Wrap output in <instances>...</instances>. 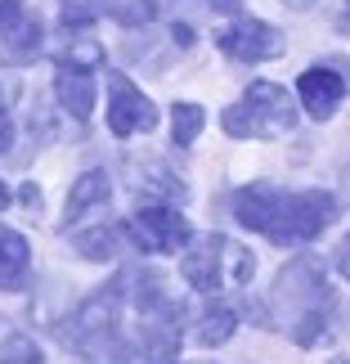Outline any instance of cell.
I'll use <instances>...</instances> for the list:
<instances>
[{
	"label": "cell",
	"instance_id": "obj_17",
	"mask_svg": "<svg viewBox=\"0 0 350 364\" xmlns=\"http://www.w3.org/2000/svg\"><path fill=\"white\" fill-rule=\"evenodd\" d=\"M202 122H207V117H202L198 104H175V108H171V139H175L180 149H189L193 139H198Z\"/></svg>",
	"mask_w": 350,
	"mask_h": 364
},
{
	"label": "cell",
	"instance_id": "obj_8",
	"mask_svg": "<svg viewBox=\"0 0 350 364\" xmlns=\"http://www.w3.org/2000/svg\"><path fill=\"white\" fill-rule=\"evenodd\" d=\"M131 239L139 243V252H180L189 239H193V230H189V220L171 212V207H139V212L131 216Z\"/></svg>",
	"mask_w": 350,
	"mask_h": 364
},
{
	"label": "cell",
	"instance_id": "obj_19",
	"mask_svg": "<svg viewBox=\"0 0 350 364\" xmlns=\"http://www.w3.org/2000/svg\"><path fill=\"white\" fill-rule=\"evenodd\" d=\"M77 252L90 261H108L117 257V230H94V234H77Z\"/></svg>",
	"mask_w": 350,
	"mask_h": 364
},
{
	"label": "cell",
	"instance_id": "obj_18",
	"mask_svg": "<svg viewBox=\"0 0 350 364\" xmlns=\"http://www.w3.org/2000/svg\"><path fill=\"white\" fill-rule=\"evenodd\" d=\"M0 364H45V355H40V346L32 338L9 333V338L0 342Z\"/></svg>",
	"mask_w": 350,
	"mask_h": 364
},
{
	"label": "cell",
	"instance_id": "obj_14",
	"mask_svg": "<svg viewBox=\"0 0 350 364\" xmlns=\"http://www.w3.org/2000/svg\"><path fill=\"white\" fill-rule=\"evenodd\" d=\"M27 265H32V247L18 230L0 225V292H18L27 284Z\"/></svg>",
	"mask_w": 350,
	"mask_h": 364
},
{
	"label": "cell",
	"instance_id": "obj_22",
	"mask_svg": "<svg viewBox=\"0 0 350 364\" xmlns=\"http://www.w3.org/2000/svg\"><path fill=\"white\" fill-rule=\"evenodd\" d=\"M5 207H9V185L0 180V212H5Z\"/></svg>",
	"mask_w": 350,
	"mask_h": 364
},
{
	"label": "cell",
	"instance_id": "obj_15",
	"mask_svg": "<svg viewBox=\"0 0 350 364\" xmlns=\"http://www.w3.org/2000/svg\"><path fill=\"white\" fill-rule=\"evenodd\" d=\"M94 203H108V176L104 171H86L72 189H67V207H63L67 225H77V220L86 216V207H94Z\"/></svg>",
	"mask_w": 350,
	"mask_h": 364
},
{
	"label": "cell",
	"instance_id": "obj_21",
	"mask_svg": "<svg viewBox=\"0 0 350 364\" xmlns=\"http://www.w3.org/2000/svg\"><path fill=\"white\" fill-rule=\"evenodd\" d=\"M9 135H13L9 131V113H5V100H0V153L9 149Z\"/></svg>",
	"mask_w": 350,
	"mask_h": 364
},
{
	"label": "cell",
	"instance_id": "obj_9",
	"mask_svg": "<svg viewBox=\"0 0 350 364\" xmlns=\"http://www.w3.org/2000/svg\"><path fill=\"white\" fill-rule=\"evenodd\" d=\"M40 54V23L27 14L23 0H0V63L27 68Z\"/></svg>",
	"mask_w": 350,
	"mask_h": 364
},
{
	"label": "cell",
	"instance_id": "obj_4",
	"mask_svg": "<svg viewBox=\"0 0 350 364\" xmlns=\"http://www.w3.org/2000/svg\"><path fill=\"white\" fill-rule=\"evenodd\" d=\"M292 122H297V108L274 81H251L243 100L225 108V131L234 139H278L283 131H292Z\"/></svg>",
	"mask_w": 350,
	"mask_h": 364
},
{
	"label": "cell",
	"instance_id": "obj_10",
	"mask_svg": "<svg viewBox=\"0 0 350 364\" xmlns=\"http://www.w3.org/2000/svg\"><path fill=\"white\" fill-rule=\"evenodd\" d=\"M297 90H301L305 113L319 117V122H328L341 108V100L350 95V81L337 73V68H310V73H301V86Z\"/></svg>",
	"mask_w": 350,
	"mask_h": 364
},
{
	"label": "cell",
	"instance_id": "obj_11",
	"mask_svg": "<svg viewBox=\"0 0 350 364\" xmlns=\"http://www.w3.org/2000/svg\"><path fill=\"white\" fill-rule=\"evenodd\" d=\"M90 14H108L121 27H144L158 18V0H72L63 18H90Z\"/></svg>",
	"mask_w": 350,
	"mask_h": 364
},
{
	"label": "cell",
	"instance_id": "obj_13",
	"mask_svg": "<svg viewBox=\"0 0 350 364\" xmlns=\"http://www.w3.org/2000/svg\"><path fill=\"white\" fill-rule=\"evenodd\" d=\"M59 63H77V68H104V46L90 36V18H63V50Z\"/></svg>",
	"mask_w": 350,
	"mask_h": 364
},
{
	"label": "cell",
	"instance_id": "obj_7",
	"mask_svg": "<svg viewBox=\"0 0 350 364\" xmlns=\"http://www.w3.org/2000/svg\"><path fill=\"white\" fill-rule=\"evenodd\" d=\"M216 41L238 63H265V59H278V54H283V32L270 27V23H261V18H234L229 27L216 32Z\"/></svg>",
	"mask_w": 350,
	"mask_h": 364
},
{
	"label": "cell",
	"instance_id": "obj_23",
	"mask_svg": "<svg viewBox=\"0 0 350 364\" xmlns=\"http://www.w3.org/2000/svg\"><path fill=\"white\" fill-rule=\"evenodd\" d=\"M341 27H350V0L341 5Z\"/></svg>",
	"mask_w": 350,
	"mask_h": 364
},
{
	"label": "cell",
	"instance_id": "obj_20",
	"mask_svg": "<svg viewBox=\"0 0 350 364\" xmlns=\"http://www.w3.org/2000/svg\"><path fill=\"white\" fill-rule=\"evenodd\" d=\"M337 270H341V279H350V234L337 243Z\"/></svg>",
	"mask_w": 350,
	"mask_h": 364
},
{
	"label": "cell",
	"instance_id": "obj_6",
	"mask_svg": "<svg viewBox=\"0 0 350 364\" xmlns=\"http://www.w3.org/2000/svg\"><path fill=\"white\" fill-rule=\"evenodd\" d=\"M158 126V108L126 73H108V131L113 135H139Z\"/></svg>",
	"mask_w": 350,
	"mask_h": 364
},
{
	"label": "cell",
	"instance_id": "obj_1",
	"mask_svg": "<svg viewBox=\"0 0 350 364\" xmlns=\"http://www.w3.org/2000/svg\"><path fill=\"white\" fill-rule=\"evenodd\" d=\"M234 216L238 225L265 234L278 247H301V243H315L337 220V198L324 189L283 193L274 185H247L234 193Z\"/></svg>",
	"mask_w": 350,
	"mask_h": 364
},
{
	"label": "cell",
	"instance_id": "obj_12",
	"mask_svg": "<svg viewBox=\"0 0 350 364\" xmlns=\"http://www.w3.org/2000/svg\"><path fill=\"white\" fill-rule=\"evenodd\" d=\"M54 95H59V104L77 122H86L90 108H94V73L90 68H77V63H59V73H54Z\"/></svg>",
	"mask_w": 350,
	"mask_h": 364
},
{
	"label": "cell",
	"instance_id": "obj_5",
	"mask_svg": "<svg viewBox=\"0 0 350 364\" xmlns=\"http://www.w3.org/2000/svg\"><path fill=\"white\" fill-rule=\"evenodd\" d=\"M251 270H256V261L247 257V247H238L234 239H225V234L202 239L198 252H189V257L180 261V274H185L189 288H198V292H220V288L247 284Z\"/></svg>",
	"mask_w": 350,
	"mask_h": 364
},
{
	"label": "cell",
	"instance_id": "obj_2",
	"mask_svg": "<svg viewBox=\"0 0 350 364\" xmlns=\"http://www.w3.org/2000/svg\"><path fill=\"white\" fill-rule=\"evenodd\" d=\"M63 342L86 364H126L135 355L126 333H121V279L99 292H90L77 306L67 328H63Z\"/></svg>",
	"mask_w": 350,
	"mask_h": 364
},
{
	"label": "cell",
	"instance_id": "obj_24",
	"mask_svg": "<svg viewBox=\"0 0 350 364\" xmlns=\"http://www.w3.org/2000/svg\"><path fill=\"white\" fill-rule=\"evenodd\" d=\"M292 5H310V0H292Z\"/></svg>",
	"mask_w": 350,
	"mask_h": 364
},
{
	"label": "cell",
	"instance_id": "obj_3",
	"mask_svg": "<svg viewBox=\"0 0 350 364\" xmlns=\"http://www.w3.org/2000/svg\"><path fill=\"white\" fill-rule=\"evenodd\" d=\"M274 301L278 311L288 315L292 324V338L301 346H315L319 338H328V324H332V292L324 284V265L315 257H297L288 265L283 274H278L274 284Z\"/></svg>",
	"mask_w": 350,
	"mask_h": 364
},
{
	"label": "cell",
	"instance_id": "obj_16",
	"mask_svg": "<svg viewBox=\"0 0 350 364\" xmlns=\"http://www.w3.org/2000/svg\"><path fill=\"white\" fill-rule=\"evenodd\" d=\"M234 328H238V315L229 311V306H212V311L202 315V324H198V346H225L234 338Z\"/></svg>",
	"mask_w": 350,
	"mask_h": 364
}]
</instances>
